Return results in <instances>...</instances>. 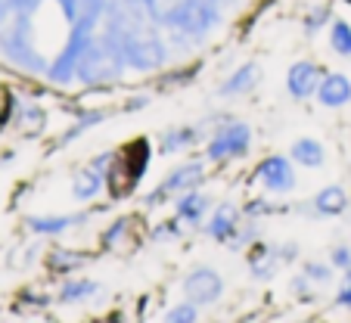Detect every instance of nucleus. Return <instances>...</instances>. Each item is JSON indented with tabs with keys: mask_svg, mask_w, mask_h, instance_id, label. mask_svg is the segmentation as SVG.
I'll use <instances>...</instances> for the list:
<instances>
[{
	"mask_svg": "<svg viewBox=\"0 0 351 323\" xmlns=\"http://www.w3.org/2000/svg\"><path fill=\"white\" fill-rule=\"evenodd\" d=\"M224 25V10L212 0H168L159 28L168 32L171 50H193L202 47L218 28Z\"/></svg>",
	"mask_w": 351,
	"mask_h": 323,
	"instance_id": "f257e3e1",
	"label": "nucleus"
},
{
	"mask_svg": "<svg viewBox=\"0 0 351 323\" xmlns=\"http://www.w3.org/2000/svg\"><path fill=\"white\" fill-rule=\"evenodd\" d=\"M0 60L7 66L19 69V72L32 75V78H44L50 60L40 53L38 40H34V16L16 13L7 25L0 28Z\"/></svg>",
	"mask_w": 351,
	"mask_h": 323,
	"instance_id": "f03ea898",
	"label": "nucleus"
},
{
	"mask_svg": "<svg viewBox=\"0 0 351 323\" xmlns=\"http://www.w3.org/2000/svg\"><path fill=\"white\" fill-rule=\"evenodd\" d=\"M128 72H131V69H128L121 50L103 32H97L93 44L87 47L84 56H81L78 78L75 81H78L81 87H90V91H99V87H103V91H112L115 84L125 81Z\"/></svg>",
	"mask_w": 351,
	"mask_h": 323,
	"instance_id": "7ed1b4c3",
	"label": "nucleus"
},
{
	"mask_svg": "<svg viewBox=\"0 0 351 323\" xmlns=\"http://www.w3.org/2000/svg\"><path fill=\"white\" fill-rule=\"evenodd\" d=\"M99 25H103L99 19H93V16H87V13H78V19L69 25V34H66V40H62L60 53L50 60V69H47L44 81H50L53 87H72L75 78H78V62L87 47L93 44Z\"/></svg>",
	"mask_w": 351,
	"mask_h": 323,
	"instance_id": "20e7f679",
	"label": "nucleus"
},
{
	"mask_svg": "<svg viewBox=\"0 0 351 323\" xmlns=\"http://www.w3.org/2000/svg\"><path fill=\"white\" fill-rule=\"evenodd\" d=\"M252 125L249 121H239L227 115L224 121L208 131L206 137V162L208 165H230V162H239V158L249 156L252 149Z\"/></svg>",
	"mask_w": 351,
	"mask_h": 323,
	"instance_id": "39448f33",
	"label": "nucleus"
},
{
	"mask_svg": "<svg viewBox=\"0 0 351 323\" xmlns=\"http://www.w3.org/2000/svg\"><path fill=\"white\" fill-rule=\"evenodd\" d=\"M206 178H208V162H206V158L178 162V165L168 168L165 178H162L159 184H156L153 190L143 196V208H149V211L162 208V205H168L174 196H180V193L202 187V184H206Z\"/></svg>",
	"mask_w": 351,
	"mask_h": 323,
	"instance_id": "423d86ee",
	"label": "nucleus"
},
{
	"mask_svg": "<svg viewBox=\"0 0 351 323\" xmlns=\"http://www.w3.org/2000/svg\"><path fill=\"white\" fill-rule=\"evenodd\" d=\"M115 156L119 149H106L99 156L87 158L84 165L72 174V199L75 202H97L109 187V174H112V165H115Z\"/></svg>",
	"mask_w": 351,
	"mask_h": 323,
	"instance_id": "0eeeda50",
	"label": "nucleus"
},
{
	"mask_svg": "<svg viewBox=\"0 0 351 323\" xmlns=\"http://www.w3.org/2000/svg\"><path fill=\"white\" fill-rule=\"evenodd\" d=\"M224 277H221L218 271H215L212 264H196V267H190L186 271V277L180 280V292H184L186 302L199 304V308H212V304H218L221 298H224Z\"/></svg>",
	"mask_w": 351,
	"mask_h": 323,
	"instance_id": "6e6552de",
	"label": "nucleus"
},
{
	"mask_svg": "<svg viewBox=\"0 0 351 323\" xmlns=\"http://www.w3.org/2000/svg\"><path fill=\"white\" fill-rule=\"evenodd\" d=\"M255 180H258V187L265 193H271V196H277V199L289 196V193L298 187L295 162H292L289 156H280V152L265 156L258 162V168H255Z\"/></svg>",
	"mask_w": 351,
	"mask_h": 323,
	"instance_id": "1a4fd4ad",
	"label": "nucleus"
},
{
	"mask_svg": "<svg viewBox=\"0 0 351 323\" xmlns=\"http://www.w3.org/2000/svg\"><path fill=\"white\" fill-rule=\"evenodd\" d=\"M109 208V205H103ZM99 208H84V211H69V215H53V211H44V215H25V230L34 239H60L66 237L75 227H84L87 221L97 215Z\"/></svg>",
	"mask_w": 351,
	"mask_h": 323,
	"instance_id": "9d476101",
	"label": "nucleus"
},
{
	"mask_svg": "<svg viewBox=\"0 0 351 323\" xmlns=\"http://www.w3.org/2000/svg\"><path fill=\"white\" fill-rule=\"evenodd\" d=\"M326 69L314 60H298L286 69V93L295 103H308V99L317 97V87L324 81Z\"/></svg>",
	"mask_w": 351,
	"mask_h": 323,
	"instance_id": "9b49d317",
	"label": "nucleus"
},
{
	"mask_svg": "<svg viewBox=\"0 0 351 323\" xmlns=\"http://www.w3.org/2000/svg\"><path fill=\"white\" fill-rule=\"evenodd\" d=\"M243 221H245V215H243V208L239 205H233V202H218L212 208V215L206 218V237L212 239V243H221V246H230L233 239H237V233H239V227H243Z\"/></svg>",
	"mask_w": 351,
	"mask_h": 323,
	"instance_id": "f8f14e48",
	"label": "nucleus"
},
{
	"mask_svg": "<svg viewBox=\"0 0 351 323\" xmlns=\"http://www.w3.org/2000/svg\"><path fill=\"white\" fill-rule=\"evenodd\" d=\"M212 208H215V199L208 196L202 187L174 196V218H178L186 230H199V227L206 224L208 215H212Z\"/></svg>",
	"mask_w": 351,
	"mask_h": 323,
	"instance_id": "ddd939ff",
	"label": "nucleus"
},
{
	"mask_svg": "<svg viewBox=\"0 0 351 323\" xmlns=\"http://www.w3.org/2000/svg\"><path fill=\"white\" fill-rule=\"evenodd\" d=\"M348 208H351L348 190L339 187V184H326V187H320V190L314 193L298 211L308 215V218H342Z\"/></svg>",
	"mask_w": 351,
	"mask_h": 323,
	"instance_id": "4468645a",
	"label": "nucleus"
},
{
	"mask_svg": "<svg viewBox=\"0 0 351 323\" xmlns=\"http://www.w3.org/2000/svg\"><path fill=\"white\" fill-rule=\"evenodd\" d=\"M206 137H208L206 121H196V125L168 128V131L159 137V156H180V152L193 149V146L206 143Z\"/></svg>",
	"mask_w": 351,
	"mask_h": 323,
	"instance_id": "2eb2a0df",
	"label": "nucleus"
},
{
	"mask_svg": "<svg viewBox=\"0 0 351 323\" xmlns=\"http://www.w3.org/2000/svg\"><path fill=\"white\" fill-rule=\"evenodd\" d=\"M258 84H261V66L258 62H243L221 81V87L215 93H218V99H243Z\"/></svg>",
	"mask_w": 351,
	"mask_h": 323,
	"instance_id": "dca6fc26",
	"label": "nucleus"
},
{
	"mask_svg": "<svg viewBox=\"0 0 351 323\" xmlns=\"http://www.w3.org/2000/svg\"><path fill=\"white\" fill-rule=\"evenodd\" d=\"M245 267H249L252 280H258V283H267V280L277 277V271L283 267V261L277 258V249H274V243H267V239L261 237V239H255V243L249 246Z\"/></svg>",
	"mask_w": 351,
	"mask_h": 323,
	"instance_id": "f3484780",
	"label": "nucleus"
},
{
	"mask_svg": "<svg viewBox=\"0 0 351 323\" xmlns=\"http://www.w3.org/2000/svg\"><path fill=\"white\" fill-rule=\"evenodd\" d=\"M47 121H50V115H47V109L40 103H32V99H19V103H16L13 128L22 134V137L38 140L40 134L47 131Z\"/></svg>",
	"mask_w": 351,
	"mask_h": 323,
	"instance_id": "a211bd4d",
	"label": "nucleus"
},
{
	"mask_svg": "<svg viewBox=\"0 0 351 323\" xmlns=\"http://www.w3.org/2000/svg\"><path fill=\"white\" fill-rule=\"evenodd\" d=\"M314 99H317L324 109H345V106L351 103V78L345 72H326Z\"/></svg>",
	"mask_w": 351,
	"mask_h": 323,
	"instance_id": "6ab92c4d",
	"label": "nucleus"
},
{
	"mask_svg": "<svg viewBox=\"0 0 351 323\" xmlns=\"http://www.w3.org/2000/svg\"><path fill=\"white\" fill-rule=\"evenodd\" d=\"M103 292V283L99 280H90V277H62L60 289H56V302L60 304H87L90 298H97Z\"/></svg>",
	"mask_w": 351,
	"mask_h": 323,
	"instance_id": "aec40b11",
	"label": "nucleus"
},
{
	"mask_svg": "<svg viewBox=\"0 0 351 323\" xmlns=\"http://www.w3.org/2000/svg\"><path fill=\"white\" fill-rule=\"evenodd\" d=\"M87 264V255L78 249H69V246H53V249L44 255V267L56 277H72Z\"/></svg>",
	"mask_w": 351,
	"mask_h": 323,
	"instance_id": "412c9836",
	"label": "nucleus"
},
{
	"mask_svg": "<svg viewBox=\"0 0 351 323\" xmlns=\"http://www.w3.org/2000/svg\"><path fill=\"white\" fill-rule=\"evenodd\" d=\"M289 158L298 168H308V171H317L326 165V146L317 137H295L289 146Z\"/></svg>",
	"mask_w": 351,
	"mask_h": 323,
	"instance_id": "4be33fe9",
	"label": "nucleus"
},
{
	"mask_svg": "<svg viewBox=\"0 0 351 323\" xmlns=\"http://www.w3.org/2000/svg\"><path fill=\"white\" fill-rule=\"evenodd\" d=\"M109 115H112L109 109H81V112H75V121L66 128V131H62V137H60V143H56V146H60V149L72 146L75 140H81L87 131H93V128L103 125Z\"/></svg>",
	"mask_w": 351,
	"mask_h": 323,
	"instance_id": "5701e85b",
	"label": "nucleus"
},
{
	"mask_svg": "<svg viewBox=\"0 0 351 323\" xmlns=\"http://www.w3.org/2000/svg\"><path fill=\"white\" fill-rule=\"evenodd\" d=\"M134 224H137V221H134L131 215H119V218H115L106 230L99 233V249H103V252H121L128 243H131Z\"/></svg>",
	"mask_w": 351,
	"mask_h": 323,
	"instance_id": "b1692460",
	"label": "nucleus"
},
{
	"mask_svg": "<svg viewBox=\"0 0 351 323\" xmlns=\"http://www.w3.org/2000/svg\"><path fill=\"white\" fill-rule=\"evenodd\" d=\"M332 7L330 3H320V7H314V10H308L305 16H302V32H305V38L308 40H314L317 34H324V28H330L332 25Z\"/></svg>",
	"mask_w": 351,
	"mask_h": 323,
	"instance_id": "393cba45",
	"label": "nucleus"
},
{
	"mask_svg": "<svg viewBox=\"0 0 351 323\" xmlns=\"http://www.w3.org/2000/svg\"><path fill=\"white\" fill-rule=\"evenodd\" d=\"M326 40L330 50L342 60H351V22L348 19H332V25L326 28Z\"/></svg>",
	"mask_w": 351,
	"mask_h": 323,
	"instance_id": "a878e982",
	"label": "nucleus"
},
{
	"mask_svg": "<svg viewBox=\"0 0 351 323\" xmlns=\"http://www.w3.org/2000/svg\"><path fill=\"white\" fill-rule=\"evenodd\" d=\"M283 211V205L277 202V196H271V193H265V196H252L249 202L243 205V215L252 221H265L271 218V215H280Z\"/></svg>",
	"mask_w": 351,
	"mask_h": 323,
	"instance_id": "bb28decb",
	"label": "nucleus"
},
{
	"mask_svg": "<svg viewBox=\"0 0 351 323\" xmlns=\"http://www.w3.org/2000/svg\"><path fill=\"white\" fill-rule=\"evenodd\" d=\"M302 274H305L314 286H330L332 280H336V267L330 264V258H326V261H317V258L305 261L302 264Z\"/></svg>",
	"mask_w": 351,
	"mask_h": 323,
	"instance_id": "cd10ccee",
	"label": "nucleus"
},
{
	"mask_svg": "<svg viewBox=\"0 0 351 323\" xmlns=\"http://www.w3.org/2000/svg\"><path fill=\"white\" fill-rule=\"evenodd\" d=\"M184 230H186V227L171 215V218H165V221H159V224L149 227V233H146V237L153 239V243H174V239L184 237Z\"/></svg>",
	"mask_w": 351,
	"mask_h": 323,
	"instance_id": "c85d7f7f",
	"label": "nucleus"
},
{
	"mask_svg": "<svg viewBox=\"0 0 351 323\" xmlns=\"http://www.w3.org/2000/svg\"><path fill=\"white\" fill-rule=\"evenodd\" d=\"M162 320L165 323H196L199 320V304H193V302H180V304H171V308L162 314Z\"/></svg>",
	"mask_w": 351,
	"mask_h": 323,
	"instance_id": "c756f323",
	"label": "nucleus"
},
{
	"mask_svg": "<svg viewBox=\"0 0 351 323\" xmlns=\"http://www.w3.org/2000/svg\"><path fill=\"white\" fill-rule=\"evenodd\" d=\"M199 66H184V69H174V72L165 75V91H171V87H190V81L196 78Z\"/></svg>",
	"mask_w": 351,
	"mask_h": 323,
	"instance_id": "7c9ffc66",
	"label": "nucleus"
},
{
	"mask_svg": "<svg viewBox=\"0 0 351 323\" xmlns=\"http://www.w3.org/2000/svg\"><path fill=\"white\" fill-rule=\"evenodd\" d=\"M330 264L336 267L339 274H345V271H351V246L348 243H336L330 249Z\"/></svg>",
	"mask_w": 351,
	"mask_h": 323,
	"instance_id": "2f4dec72",
	"label": "nucleus"
},
{
	"mask_svg": "<svg viewBox=\"0 0 351 323\" xmlns=\"http://www.w3.org/2000/svg\"><path fill=\"white\" fill-rule=\"evenodd\" d=\"M292 296H298L302 302H314L317 298V292H314V283L305 277V274H298V277H292Z\"/></svg>",
	"mask_w": 351,
	"mask_h": 323,
	"instance_id": "473e14b6",
	"label": "nucleus"
},
{
	"mask_svg": "<svg viewBox=\"0 0 351 323\" xmlns=\"http://www.w3.org/2000/svg\"><path fill=\"white\" fill-rule=\"evenodd\" d=\"M149 103H153V97H149V93H131V97H125V103H121V112H125V115H137V112H143Z\"/></svg>",
	"mask_w": 351,
	"mask_h": 323,
	"instance_id": "72a5a7b5",
	"label": "nucleus"
},
{
	"mask_svg": "<svg viewBox=\"0 0 351 323\" xmlns=\"http://www.w3.org/2000/svg\"><path fill=\"white\" fill-rule=\"evenodd\" d=\"M336 308H345V311H351V271H345L342 274V280H339V286H336Z\"/></svg>",
	"mask_w": 351,
	"mask_h": 323,
	"instance_id": "f704fd0d",
	"label": "nucleus"
},
{
	"mask_svg": "<svg viewBox=\"0 0 351 323\" xmlns=\"http://www.w3.org/2000/svg\"><path fill=\"white\" fill-rule=\"evenodd\" d=\"M274 249H277V258L283 264H292V261H298V243H292V239H286V243H274Z\"/></svg>",
	"mask_w": 351,
	"mask_h": 323,
	"instance_id": "c9c22d12",
	"label": "nucleus"
},
{
	"mask_svg": "<svg viewBox=\"0 0 351 323\" xmlns=\"http://www.w3.org/2000/svg\"><path fill=\"white\" fill-rule=\"evenodd\" d=\"M56 7H60V13H62V19H66V25H72L75 19H78V13H81V0H53Z\"/></svg>",
	"mask_w": 351,
	"mask_h": 323,
	"instance_id": "e433bc0d",
	"label": "nucleus"
},
{
	"mask_svg": "<svg viewBox=\"0 0 351 323\" xmlns=\"http://www.w3.org/2000/svg\"><path fill=\"white\" fill-rule=\"evenodd\" d=\"M22 302H25L28 304V308H47V304H50V302H53V298H50V296H47V292H32V289H28V292H22Z\"/></svg>",
	"mask_w": 351,
	"mask_h": 323,
	"instance_id": "4c0bfd02",
	"label": "nucleus"
},
{
	"mask_svg": "<svg viewBox=\"0 0 351 323\" xmlns=\"http://www.w3.org/2000/svg\"><path fill=\"white\" fill-rule=\"evenodd\" d=\"M13 19V0H0V28Z\"/></svg>",
	"mask_w": 351,
	"mask_h": 323,
	"instance_id": "58836bf2",
	"label": "nucleus"
},
{
	"mask_svg": "<svg viewBox=\"0 0 351 323\" xmlns=\"http://www.w3.org/2000/svg\"><path fill=\"white\" fill-rule=\"evenodd\" d=\"M212 3H218L224 13H230V10H237L239 7V0H212Z\"/></svg>",
	"mask_w": 351,
	"mask_h": 323,
	"instance_id": "ea45409f",
	"label": "nucleus"
},
{
	"mask_svg": "<svg viewBox=\"0 0 351 323\" xmlns=\"http://www.w3.org/2000/svg\"><path fill=\"white\" fill-rule=\"evenodd\" d=\"M348 62H351V60H348Z\"/></svg>",
	"mask_w": 351,
	"mask_h": 323,
	"instance_id": "a19ab883",
	"label": "nucleus"
}]
</instances>
